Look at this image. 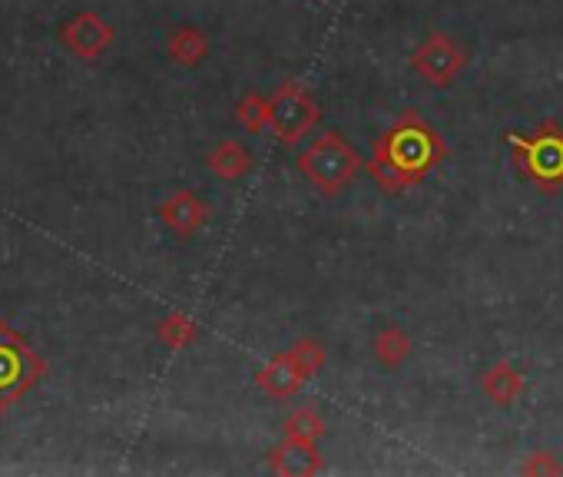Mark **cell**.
Here are the masks:
<instances>
[{
  "label": "cell",
  "mask_w": 563,
  "mask_h": 477,
  "mask_svg": "<svg viewBox=\"0 0 563 477\" xmlns=\"http://www.w3.org/2000/svg\"><path fill=\"white\" fill-rule=\"evenodd\" d=\"M163 222L176 232V235H192L202 222H206V206L189 192V189H176L166 202H163Z\"/></svg>",
  "instance_id": "9c48e42d"
},
{
  "label": "cell",
  "mask_w": 563,
  "mask_h": 477,
  "mask_svg": "<svg viewBox=\"0 0 563 477\" xmlns=\"http://www.w3.org/2000/svg\"><path fill=\"white\" fill-rule=\"evenodd\" d=\"M286 428H289V434H292V437H306V441H319V437H322V431H325L322 418H319L312 408L296 411V414L286 421Z\"/></svg>",
  "instance_id": "2e32d148"
},
{
  "label": "cell",
  "mask_w": 563,
  "mask_h": 477,
  "mask_svg": "<svg viewBox=\"0 0 563 477\" xmlns=\"http://www.w3.org/2000/svg\"><path fill=\"white\" fill-rule=\"evenodd\" d=\"M444 153L448 149L441 136L428 123H421L418 113H408L385 136L375 140L368 173L385 192H398L421 182L444 159Z\"/></svg>",
  "instance_id": "6da1fadb"
},
{
  "label": "cell",
  "mask_w": 563,
  "mask_h": 477,
  "mask_svg": "<svg viewBox=\"0 0 563 477\" xmlns=\"http://www.w3.org/2000/svg\"><path fill=\"white\" fill-rule=\"evenodd\" d=\"M514 146V159L520 173L543 192H556L563 186V130L556 123H543L533 133H507Z\"/></svg>",
  "instance_id": "7a4b0ae2"
},
{
  "label": "cell",
  "mask_w": 563,
  "mask_h": 477,
  "mask_svg": "<svg viewBox=\"0 0 563 477\" xmlns=\"http://www.w3.org/2000/svg\"><path fill=\"white\" fill-rule=\"evenodd\" d=\"M272 467L278 474H316L322 467V454L316 451V441L289 434L286 444L272 454Z\"/></svg>",
  "instance_id": "30bf717a"
},
{
  "label": "cell",
  "mask_w": 563,
  "mask_h": 477,
  "mask_svg": "<svg viewBox=\"0 0 563 477\" xmlns=\"http://www.w3.org/2000/svg\"><path fill=\"white\" fill-rule=\"evenodd\" d=\"M64 44L84 57V60H93L100 57L110 44H113V27L97 18V14H77L67 27H64Z\"/></svg>",
  "instance_id": "ba28073f"
},
{
  "label": "cell",
  "mask_w": 563,
  "mask_h": 477,
  "mask_svg": "<svg viewBox=\"0 0 563 477\" xmlns=\"http://www.w3.org/2000/svg\"><path fill=\"white\" fill-rule=\"evenodd\" d=\"M159 339L169 345V348H186L192 339H196V325L183 315H169L163 325H159Z\"/></svg>",
  "instance_id": "9a60e30c"
},
{
  "label": "cell",
  "mask_w": 563,
  "mask_h": 477,
  "mask_svg": "<svg viewBox=\"0 0 563 477\" xmlns=\"http://www.w3.org/2000/svg\"><path fill=\"white\" fill-rule=\"evenodd\" d=\"M239 120H242L252 133H258L262 126H268V100H262L258 93H249V97L239 103Z\"/></svg>",
  "instance_id": "e0dca14e"
},
{
  "label": "cell",
  "mask_w": 563,
  "mask_h": 477,
  "mask_svg": "<svg viewBox=\"0 0 563 477\" xmlns=\"http://www.w3.org/2000/svg\"><path fill=\"white\" fill-rule=\"evenodd\" d=\"M319 120V107L302 84H282L268 100V126L282 143H296Z\"/></svg>",
  "instance_id": "8992f818"
},
{
  "label": "cell",
  "mask_w": 563,
  "mask_h": 477,
  "mask_svg": "<svg viewBox=\"0 0 563 477\" xmlns=\"http://www.w3.org/2000/svg\"><path fill=\"white\" fill-rule=\"evenodd\" d=\"M299 169H302L325 196H339V192L362 173V156H358L355 146H349L339 133H322V136L299 156Z\"/></svg>",
  "instance_id": "3957f363"
},
{
  "label": "cell",
  "mask_w": 563,
  "mask_h": 477,
  "mask_svg": "<svg viewBox=\"0 0 563 477\" xmlns=\"http://www.w3.org/2000/svg\"><path fill=\"white\" fill-rule=\"evenodd\" d=\"M325 365V348L316 342H299L296 348L282 352L258 371V388L275 398H292L319 368Z\"/></svg>",
  "instance_id": "277c9868"
},
{
  "label": "cell",
  "mask_w": 563,
  "mask_h": 477,
  "mask_svg": "<svg viewBox=\"0 0 563 477\" xmlns=\"http://www.w3.org/2000/svg\"><path fill=\"white\" fill-rule=\"evenodd\" d=\"M411 60H415V70H418L424 80H431L434 87H448V84L464 70V64H467L464 51H461L454 41H448L444 34L428 37V41L415 51Z\"/></svg>",
  "instance_id": "52a82bcc"
},
{
  "label": "cell",
  "mask_w": 563,
  "mask_h": 477,
  "mask_svg": "<svg viewBox=\"0 0 563 477\" xmlns=\"http://www.w3.org/2000/svg\"><path fill=\"white\" fill-rule=\"evenodd\" d=\"M249 166H252V153L235 140H225L209 153V169L222 179H239L242 173H249Z\"/></svg>",
  "instance_id": "8fae6325"
},
{
  "label": "cell",
  "mask_w": 563,
  "mask_h": 477,
  "mask_svg": "<svg viewBox=\"0 0 563 477\" xmlns=\"http://www.w3.org/2000/svg\"><path fill=\"white\" fill-rule=\"evenodd\" d=\"M484 391H487L497 404H510V401H517V398L523 395V378H520L507 362H500V365H494V368L484 375Z\"/></svg>",
  "instance_id": "7c38bea8"
},
{
  "label": "cell",
  "mask_w": 563,
  "mask_h": 477,
  "mask_svg": "<svg viewBox=\"0 0 563 477\" xmlns=\"http://www.w3.org/2000/svg\"><path fill=\"white\" fill-rule=\"evenodd\" d=\"M408 352H411V342H408V335H405L398 325H388L385 332H378V339H375V355H378L385 365H401V362L408 358Z\"/></svg>",
  "instance_id": "5bb4252c"
},
{
  "label": "cell",
  "mask_w": 563,
  "mask_h": 477,
  "mask_svg": "<svg viewBox=\"0 0 563 477\" xmlns=\"http://www.w3.org/2000/svg\"><path fill=\"white\" fill-rule=\"evenodd\" d=\"M169 57L183 67H192L206 57V37L196 27H179L169 37Z\"/></svg>",
  "instance_id": "4fadbf2b"
},
{
  "label": "cell",
  "mask_w": 563,
  "mask_h": 477,
  "mask_svg": "<svg viewBox=\"0 0 563 477\" xmlns=\"http://www.w3.org/2000/svg\"><path fill=\"white\" fill-rule=\"evenodd\" d=\"M41 375V358L27 348L21 335L0 325V408L18 401Z\"/></svg>",
  "instance_id": "5b68a950"
}]
</instances>
